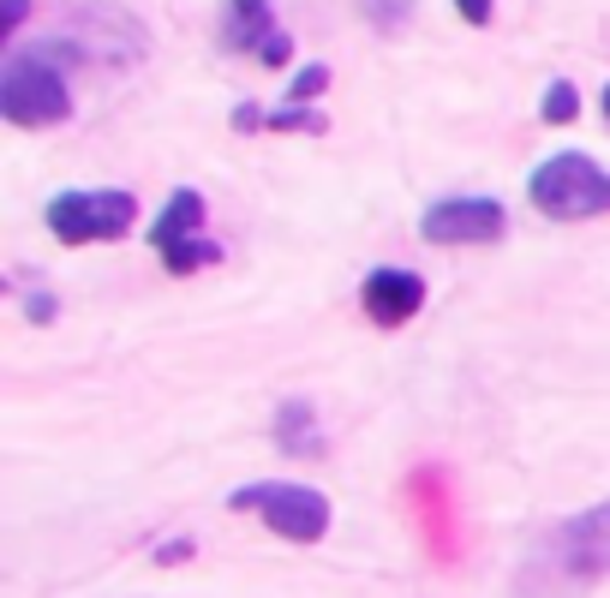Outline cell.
I'll list each match as a JSON object with an SVG mask.
<instances>
[{"label":"cell","instance_id":"8fae6325","mask_svg":"<svg viewBox=\"0 0 610 598\" xmlns=\"http://www.w3.org/2000/svg\"><path fill=\"white\" fill-rule=\"evenodd\" d=\"M324 91H329V67H317V60H312V67H300L294 79H288V102H300V108H312Z\"/></svg>","mask_w":610,"mask_h":598},{"label":"cell","instance_id":"9c48e42d","mask_svg":"<svg viewBox=\"0 0 610 598\" xmlns=\"http://www.w3.org/2000/svg\"><path fill=\"white\" fill-rule=\"evenodd\" d=\"M270 36V0H227V48H263Z\"/></svg>","mask_w":610,"mask_h":598},{"label":"cell","instance_id":"30bf717a","mask_svg":"<svg viewBox=\"0 0 610 598\" xmlns=\"http://www.w3.org/2000/svg\"><path fill=\"white\" fill-rule=\"evenodd\" d=\"M275 425H282V431H275V437H282V449H294V455H317V449H324V443L312 437V407H305V401L282 407V419H275Z\"/></svg>","mask_w":610,"mask_h":598},{"label":"cell","instance_id":"e0dca14e","mask_svg":"<svg viewBox=\"0 0 610 598\" xmlns=\"http://www.w3.org/2000/svg\"><path fill=\"white\" fill-rule=\"evenodd\" d=\"M156 556H162V563H186V556H192V539H168Z\"/></svg>","mask_w":610,"mask_h":598},{"label":"cell","instance_id":"4fadbf2b","mask_svg":"<svg viewBox=\"0 0 610 598\" xmlns=\"http://www.w3.org/2000/svg\"><path fill=\"white\" fill-rule=\"evenodd\" d=\"M270 126H275V132H324V114H312V108H300V102H288V108L270 114Z\"/></svg>","mask_w":610,"mask_h":598},{"label":"cell","instance_id":"ba28073f","mask_svg":"<svg viewBox=\"0 0 610 598\" xmlns=\"http://www.w3.org/2000/svg\"><path fill=\"white\" fill-rule=\"evenodd\" d=\"M203 222V198L198 192H174L168 198V210L150 222V246L156 251H168V246H180V239H192V227Z\"/></svg>","mask_w":610,"mask_h":598},{"label":"cell","instance_id":"7c38bea8","mask_svg":"<svg viewBox=\"0 0 610 598\" xmlns=\"http://www.w3.org/2000/svg\"><path fill=\"white\" fill-rule=\"evenodd\" d=\"M544 126H568V120H575V114H580V96H575V84H563V79H556L551 84V91H544Z\"/></svg>","mask_w":610,"mask_h":598},{"label":"cell","instance_id":"277c9868","mask_svg":"<svg viewBox=\"0 0 610 598\" xmlns=\"http://www.w3.org/2000/svg\"><path fill=\"white\" fill-rule=\"evenodd\" d=\"M227 508H251V515H263V527L270 532H282V539H294V544H312V539H324V527H329V503L317 497L312 485H251V491H234L227 497Z\"/></svg>","mask_w":610,"mask_h":598},{"label":"cell","instance_id":"ac0fdd59","mask_svg":"<svg viewBox=\"0 0 610 598\" xmlns=\"http://www.w3.org/2000/svg\"><path fill=\"white\" fill-rule=\"evenodd\" d=\"M24 7H31V0H7V36L24 24Z\"/></svg>","mask_w":610,"mask_h":598},{"label":"cell","instance_id":"d6986e66","mask_svg":"<svg viewBox=\"0 0 610 598\" xmlns=\"http://www.w3.org/2000/svg\"><path fill=\"white\" fill-rule=\"evenodd\" d=\"M605 114H610V91H605Z\"/></svg>","mask_w":610,"mask_h":598},{"label":"cell","instance_id":"8992f818","mask_svg":"<svg viewBox=\"0 0 610 598\" xmlns=\"http://www.w3.org/2000/svg\"><path fill=\"white\" fill-rule=\"evenodd\" d=\"M419 234L437 239V246H485V239H503V203L491 198H443L425 210Z\"/></svg>","mask_w":610,"mask_h":598},{"label":"cell","instance_id":"52a82bcc","mask_svg":"<svg viewBox=\"0 0 610 598\" xmlns=\"http://www.w3.org/2000/svg\"><path fill=\"white\" fill-rule=\"evenodd\" d=\"M425 305V282H419L413 270H372L365 275V312L377 317V324H407V317Z\"/></svg>","mask_w":610,"mask_h":598},{"label":"cell","instance_id":"6da1fadb","mask_svg":"<svg viewBox=\"0 0 610 598\" xmlns=\"http://www.w3.org/2000/svg\"><path fill=\"white\" fill-rule=\"evenodd\" d=\"M0 114L12 126H60L72 114L67 79L48 60V48H12L0 72Z\"/></svg>","mask_w":610,"mask_h":598},{"label":"cell","instance_id":"3957f363","mask_svg":"<svg viewBox=\"0 0 610 598\" xmlns=\"http://www.w3.org/2000/svg\"><path fill=\"white\" fill-rule=\"evenodd\" d=\"M138 222L132 192H60L48 203V227L67 246H91V239H120Z\"/></svg>","mask_w":610,"mask_h":598},{"label":"cell","instance_id":"5bb4252c","mask_svg":"<svg viewBox=\"0 0 610 598\" xmlns=\"http://www.w3.org/2000/svg\"><path fill=\"white\" fill-rule=\"evenodd\" d=\"M210 258H215V251H210V246H192V239H180V246L162 251V263H168L174 275H192L198 263H210Z\"/></svg>","mask_w":610,"mask_h":598},{"label":"cell","instance_id":"5b68a950","mask_svg":"<svg viewBox=\"0 0 610 598\" xmlns=\"http://www.w3.org/2000/svg\"><path fill=\"white\" fill-rule=\"evenodd\" d=\"M551 563H556V575H568V581H599L605 575L610 568V503H599V508H587V515L556 527Z\"/></svg>","mask_w":610,"mask_h":598},{"label":"cell","instance_id":"2e32d148","mask_svg":"<svg viewBox=\"0 0 610 598\" xmlns=\"http://www.w3.org/2000/svg\"><path fill=\"white\" fill-rule=\"evenodd\" d=\"M455 12H461L467 24H485L491 19V0H455Z\"/></svg>","mask_w":610,"mask_h":598},{"label":"cell","instance_id":"7a4b0ae2","mask_svg":"<svg viewBox=\"0 0 610 598\" xmlns=\"http://www.w3.org/2000/svg\"><path fill=\"white\" fill-rule=\"evenodd\" d=\"M527 192H532V203H539L544 215H556V222H580V215H605L610 210V174L593 156L563 150V156H551V162L532 168Z\"/></svg>","mask_w":610,"mask_h":598},{"label":"cell","instance_id":"9a60e30c","mask_svg":"<svg viewBox=\"0 0 610 598\" xmlns=\"http://www.w3.org/2000/svg\"><path fill=\"white\" fill-rule=\"evenodd\" d=\"M258 55H263V67H288V55H294V43H288V36H282V31H275V36H270V43H263V48H258Z\"/></svg>","mask_w":610,"mask_h":598}]
</instances>
